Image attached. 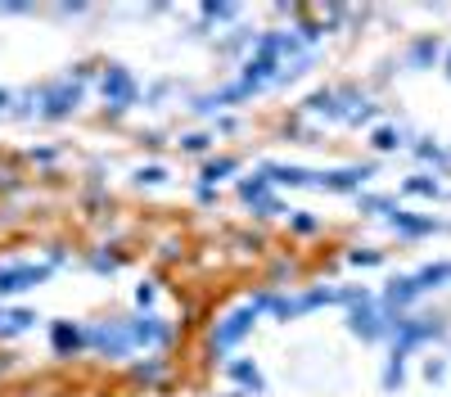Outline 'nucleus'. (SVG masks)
Instances as JSON below:
<instances>
[{"label":"nucleus","mask_w":451,"mask_h":397,"mask_svg":"<svg viewBox=\"0 0 451 397\" xmlns=\"http://www.w3.org/2000/svg\"><path fill=\"white\" fill-rule=\"evenodd\" d=\"M104 99H108L113 108H127L131 99H136V82H131L127 68H108V77H104Z\"/></svg>","instance_id":"1"},{"label":"nucleus","mask_w":451,"mask_h":397,"mask_svg":"<svg viewBox=\"0 0 451 397\" xmlns=\"http://www.w3.org/2000/svg\"><path fill=\"white\" fill-rule=\"evenodd\" d=\"M45 280V267H5L0 271V293H19V289H32Z\"/></svg>","instance_id":"2"},{"label":"nucleus","mask_w":451,"mask_h":397,"mask_svg":"<svg viewBox=\"0 0 451 397\" xmlns=\"http://www.w3.org/2000/svg\"><path fill=\"white\" fill-rule=\"evenodd\" d=\"M253 316H258V307H244V311H235L230 321L217 330V348H230V344H239L248 334V325H253Z\"/></svg>","instance_id":"3"},{"label":"nucleus","mask_w":451,"mask_h":397,"mask_svg":"<svg viewBox=\"0 0 451 397\" xmlns=\"http://www.w3.org/2000/svg\"><path fill=\"white\" fill-rule=\"evenodd\" d=\"M77 99H82L77 86H54L50 95H45V118H64L68 108H77Z\"/></svg>","instance_id":"4"},{"label":"nucleus","mask_w":451,"mask_h":397,"mask_svg":"<svg viewBox=\"0 0 451 397\" xmlns=\"http://www.w3.org/2000/svg\"><path fill=\"white\" fill-rule=\"evenodd\" d=\"M370 176V167H352V172H316V185H330V190H352Z\"/></svg>","instance_id":"5"},{"label":"nucleus","mask_w":451,"mask_h":397,"mask_svg":"<svg viewBox=\"0 0 451 397\" xmlns=\"http://www.w3.org/2000/svg\"><path fill=\"white\" fill-rule=\"evenodd\" d=\"M127 339H136V344H162V339H167V330H162L154 316H145V321H136V325L127 330Z\"/></svg>","instance_id":"6"},{"label":"nucleus","mask_w":451,"mask_h":397,"mask_svg":"<svg viewBox=\"0 0 451 397\" xmlns=\"http://www.w3.org/2000/svg\"><path fill=\"white\" fill-rule=\"evenodd\" d=\"M419 280L415 276H406V280H398V285H393V289H388V307H406L411 298H419Z\"/></svg>","instance_id":"7"},{"label":"nucleus","mask_w":451,"mask_h":397,"mask_svg":"<svg viewBox=\"0 0 451 397\" xmlns=\"http://www.w3.org/2000/svg\"><path fill=\"white\" fill-rule=\"evenodd\" d=\"M352 330H356V334H365V339H379V334H384V325H379L375 311L365 307V298H361V307H356V316H352Z\"/></svg>","instance_id":"8"},{"label":"nucleus","mask_w":451,"mask_h":397,"mask_svg":"<svg viewBox=\"0 0 451 397\" xmlns=\"http://www.w3.org/2000/svg\"><path fill=\"white\" fill-rule=\"evenodd\" d=\"M388 221L398 226V230H406V235H429V230H433L429 217H406L402 208H398V213H388Z\"/></svg>","instance_id":"9"},{"label":"nucleus","mask_w":451,"mask_h":397,"mask_svg":"<svg viewBox=\"0 0 451 397\" xmlns=\"http://www.w3.org/2000/svg\"><path fill=\"white\" fill-rule=\"evenodd\" d=\"M90 339H95L104 352H122V348H127V334H122V330H108V325H104V330H95Z\"/></svg>","instance_id":"10"},{"label":"nucleus","mask_w":451,"mask_h":397,"mask_svg":"<svg viewBox=\"0 0 451 397\" xmlns=\"http://www.w3.org/2000/svg\"><path fill=\"white\" fill-rule=\"evenodd\" d=\"M419 289H433V285H442V280H451V262H438V267H424L419 271Z\"/></svg>","instance_id":"11"},{"label":"nucleus","mask_w":451,"mask_h":397,"mask_svg":"<svg viewBox=\"0 0 451 397\" xmlns=\"http://www.w3.org/2000/svg\"><path fill=\"white\" fill-rule=\"evenodd\" d=\"M230 375H235L239 384H248V388H262V375H258L248 361H235V365H230Z\"/></svg>","instance_id":"12"},{"label":"nucleus","mask_w":451,"mask_h":397,"mask_svg":"<svg viewBox=\"0 0 451 397\" xmlns=\"http://www.w3.org/2000/svg\"><path fill=\"white\" fill-rule=\"evenodd\" d=\"M54 344H59V348L68 352V348H77V344H82V334H77V330H68V325H54Z\"/></svg>","instance_id":"13"},{"label":"nucleus","mask_w":451,"mask_h":397,"mask_svg":"<svg viewBox=\"0 0 451 397\" xmlns=\"http://www.w3.org/2000/svg\"><path fill=\"white\" fill-rule=\"evenodd\" d=\"M406 190H411V194H442V190H438V181H429V176H411Z\"/></svg>","instance_id":"14"},{"label":"nucleus","mask_w":451,"mask_h":397,"mask_svg":"<svg viewBox=\"0 0 451 397\" xmlns=\"http://www.w3.org/2000/svg\"><path fill=\"white\" fill-rule=\"evenodd\" d=\"M375 145H379V149H398V145H402V136H398L393 127H379V131H375Z\"/></svg>","instance_id":"15"},{"label":"nucleus","mask_w":451,"mask_h":397,"mask_svg":"<svg viewBox=\"0 0 451 397\" xmlns=\"http://www.w3.org/2000/svg\"><path fill=\"white\" fill-rule=\"evenodd\" d=\"M433 54H438V45H433V41H419L415 45V64H424V59H433Z\"/></svg>","instance_id":"16"},{"label":"nucleus","mask_w":451,"mask_h":397,"mask_svg":"<svg viewBox=\"0 0 451 397\" xmlns=\"http://www.w3.org/2000/svg\"><path fill=\"white\" fill-rule=\"evenodd\" d=\"M230 167H235V163H230V158L212 163V167H208V181H217V176H226V172H230Z\"/></svg>","instance_id":"17"},{"label":"nucleus","mask_w":451,"mask_h":397,"mask_svg":"<svg viewBox=\"0 0 451 397\" xmlns=\"http://www.w3.org/2000/svg\"><path fill=\"white\" fill-rule=\"evenodd\" d=\"M208 19H230V14H235V10H230V5H208Z\"/></svg>","instance_id":"18"},{"label":"nucleus","mask_w":451,"mask_h":397,"mask_svg":"<svg viewBox=\"0 0 451 397\" xmlns=\"http://www.w3.org/2000/svg\"><path fill=\"white\" fill-rule=\"evenodd\" d=\"M447 73H451V54H447Z\"/></svg>","instance_id":"19"}]
</instances>
